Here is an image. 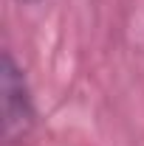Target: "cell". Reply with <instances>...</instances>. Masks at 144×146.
<instances>
[{"mask_svg": "<svg viewBox=\"0 0 144 146\" xmlns=\"http://www.w3.org/2000/svg\"><path fill=\"white\" fill-rule=\"evenodd\" d=\"M20 6H34V3H40V0H17Z\"/></svg>", "mask_w": 144, "mask_h": 146, "instance_id": "2", "label": "cell"}, {"mask_svg": "<svg viewBox=\"0 0 144 146\" xmlns=\"http://www.w3.org/2000/svg\"><path fill=\"white\" fill-rule=\"evenodd\" d=\"M0 112H3V138L9 143L23 141L34 127V101L26 73L9 51L0 62Z\"/></svg>", "mask_w": 144, "mask_h": 146, "instance_id": "1", "label": "cell"}]
</instances>
